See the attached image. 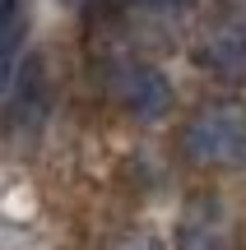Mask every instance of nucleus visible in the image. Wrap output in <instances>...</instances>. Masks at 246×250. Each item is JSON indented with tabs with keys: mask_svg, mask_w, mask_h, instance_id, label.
<instances>
[{
	"mask_svg": "<svg viewBox=\"0 0 246 250\" xmlns=\"http://www.w3.org/2000/svg\"><path fill=\"white\" fill-rule=\"evenodd\" d=\"M186 153L209 167L246 162V107L237 102H214L186 125Z\"/></svg>",
	"mask_w": 246,
	"mask_h": 250,
	"instance_id": "1",
	"label": "nucleus"
},
{
	"mask_svg": "<svg viewBox=\"0 0 246 250\" xmlns=\"http://www.w3.org/2000/svg\"><path fill=\"white\" fill-rule=\"evenodd\" d=\"M112 93H116L121 107H126L130 116H139V121H163L167 111H172V83H167V74L154 70V65H126V70H116Z\"/></svg>",
	"mask_w": 246,
	"mask_h": 250,
	"instance_id": "2",
	"label": "nucleus"
},
{
	"mask_svg": "<svg viewBox=\"0 0 246 250\" xmlns=\"http://www.w3.org/2000/svg\"><path fill=\"white\" fill-rule=\"evenodd\" d=\"M28 51V0H0V107L19 93V70Z\"/></svg>",
	"mask_w": 246,
	"mask_h": 250,
	"instance_id": "3",
	"label": "nucleus"
},
{
	"mask_svg": "<svg viewBox=\"0 0 246 250\" xmlns=\"http://www.w3.org/2000/svg\"><path fill=\"white\" fill-rule=\"evenodd\" d=\"M200 61L209 65L219 79H246V23L232 19V23L214 28L200 46Z\"/></svg>",
	"mask_w": 246,
	"mask_h": 250,
	"instance_id": "4",
	"label": "nucleus"
},
{
	"mask_svg": "<svg viewBox=\"0 0 246 250\" xmlns=\"http://www.w3.org/2000/svg\"><path fill=\"white\" fill-rule=\"evenodd\" d=\"M181 250H228L223 223L214 213H191L181 223Z\"/></svg>",
	"mask_w": 246,
	"mask_h": 250,
	"instance_id": "5",
	"label": "nucleus"
},
{
	"mask_svg": "<svg viewBox=\"0 0 246 250\" xmlns=\"http://www.w3.org/2000/svg\"><path fill=\"white\" fill-rule=\"evenodd\" d=\"M135 5H144V9H163V14H181V9H191L195 0H135Z\"/></svg>",
	"mask_w": 246,
	"mask_h": 250,
	"instance_id": "6",
	"label": "nucleus"
},
{
	"mask_svg": "<svg viewBox=\"0 0 246 250\" xmlns=\"http://www.w3.org/2000/svg\"><path fill=\"white\" fill-rule=\"evenodd\" d=\"M121 250H163L154 241V236H126V241H121Z\"/></svg>",
	"mask_w": 246,
	"mask_h": 250,
	"instance_id": "7",
	"label": "nucleus"
}]
</instances>
